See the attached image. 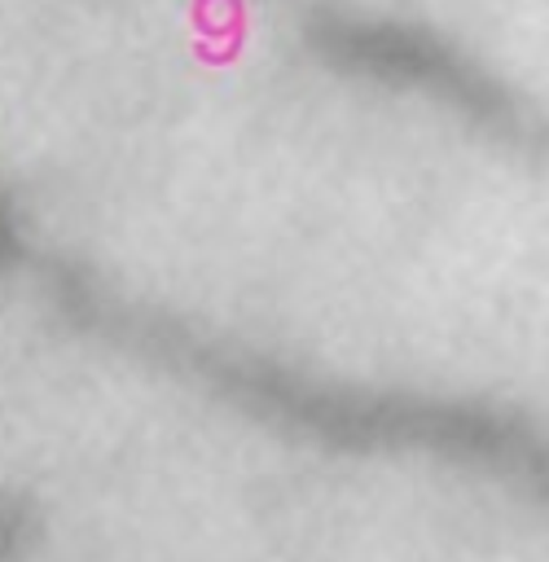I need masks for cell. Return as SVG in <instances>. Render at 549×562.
Segmentation results:
<instances>
[{
    "instance_id": "obj_1",
    "label": "cell",
    "mask_w": 549,
    "mask_h": 562,
    "mask_svg": "<svg viewBox=\"0 0 549 562\" xmlns=\"http://www.w3.org/2000/svg\"><path fill=\"white\" fill-rule=\"evenodd\" d=\"M329 57H343L351 70H369L378 79H400L417 88H435L448 105L466 119L483 123L488 132L505 136L509 145L549 158V123L531 114L514 92H505L492 75H483L470 57L452 53L448 44H426L422 31L391 26V22H338L316 35Z\"/></svg>"
},
{
    "instance_id": "obj_2",
    "label": "cell",
    "mask_w": 549,
    "mask_h": 562,
    "mask_svg": "<svg viewBox=\"0 0 549 562\" xmlns=\"http://www.w3.org/2000/svg\"><path fill=\"white\" fill-rule=\"evenodd\" d=\"M4 250H9V224L0 220V259H4Z\"/></svg>"
}]
</instances>
